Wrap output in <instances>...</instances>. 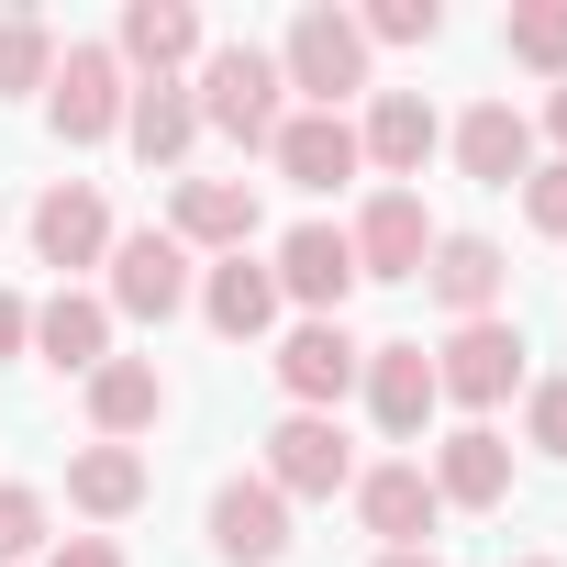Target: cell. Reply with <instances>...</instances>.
I'll return each mask as SVG.
<instances>
[{
    "label": "cell",
    "mask_w": 567,
    "mask_h": 567,
    "mask_svg": "<svg viewBox=\"0 0 567 567\" xmlns=\"http://www.w3.org/2000/svg\"><path fill=\"white\" fill-rule=\"evenodd\" d=\"M189 101H200V123H223V134H234V145H256V156L278 145V123H290V79H278V56H267V45H212Z\"/></svg>",
    "instance_id": "cell-1"
},
{
    "label": "cell",
    "mask_w": 567,
    "mask_h": 567,
    "mask_svg": "<svg viewBox=\"0 0 567 567\" xmlns=\"http://www.w3.org/2000/svg\"><path fill=\"white\" fill-rule=\"evenodd\" d=\"M278 79L312 90V112H346V101L368 90V34H357V12H301L290 45H278Z\"/></svg>",
    "instance_id": "cell-2"
},
{
    "label": "cell",
    "mask_w": 567,
    "mask_h": 567,
    "mask_svg": "<svg viewBox=\"0 0 567 567\" xmlns=\"http://www.w3.org/2000/svg\"><path fill=\"white\" fill-rule=\"evenodd\" d=\"M267 489H278V501H334V489H357L346 423H334V412H290V423L267 434Z\"/></svg>",
    "instance_id": "cell-3"
},
{
    "label": "cell",
    "mask_w": 567,
    "mask_h": 567,
    "mask_svg": "<svg viewBox=\"0 0 567 567\" xmlns=\"http://www.w3.org/2000/svg\"><path fill=\"white\" fill-rule=\"evenodd\" d=\"M123 101H134V79H123V56H112V45H68V56H56V79H45V112H56V134H68V145L123 134Z\"/></svg>",
    "instance_id": "cell-4"
},
{
    "label": "cell",
    "mask_w": 567,
    "mask_h": 567,
    "mask_svg": "<svg viewBox=\"0 0 567 567\" xmlns=\"http://www.w3.org/2000/svg\"><path fill=\"white\" fill-rule=\"evenodd\" d=\"M512 379H523V323H456L445 346H434V390L445 401H467V412H489V401H512Z\"/></svg>",
    "instance_id": "cell-5"
},
{
    "label": "cell",
    "mask_w": 567,
    "mask_h": 567,
    "mask_svg": "<svg viewBox=\"0 0 567 567\" xmlns=\"http://www.w3.org/2000/svg\"><path fill=\"white\" fill-rule=\"evenodd\" d=\"M189 245L178 234H123L112 245V312H134V323H178L189 312Z\"/></svg>",
    "instance_id": "cell-6"
},
{
    "label": "cell",
    "mask_w": 567,
    "mask_h": 567,
    "mask_svg": "<svg viewBox=\"0 0 567 567\" xmlns=\"http://www.w3.org/2000/svg\"><path fill=\"white\" fill-rule=\"evenodd\" d=\"M278 390H290V412H334L346 390H357V368H368V346L346 334V323H290L278 334Z\"/></svg>",
    "instance_id": "cell-7"
},
{
    "label": "cell",
    "mask_w": 567,
    "mask_h": 567,
    "mask_svg": "<svg viewBox=\"0 0 567 567\" xmlns=\"http://www.w3.org/2000/svg\"><path fill=\"white\" fill-rule=\"evenodd\" d=\"M357 278H423V256H434V212H423V189H379L368 212H357Z\"/></svg>",
    "instance_id": "cell-8"
},
{
    "label": "cell",
    "mask_w": 567,
    "mask_h": 567,
    "mask_svg": "<svg viewBox=\"0 0 567 567\" xmlns=\"http://www.w3.org/2000/svg\"><path fill=\"white\" fill-rule=\"evenodd\" d=\"M357 523H368L390 556H423V534L445 523V501H434V478H423L412 456H390V467H368V478H357Z\"/></svg>",
    "instance_id": "cell-9"
},
{
    "label": "cell",
    "mask_w": 567,
    "mask_h": 567,
    "mask_svg": "<svg viewBox=\"0 0 567 567\" xmlns=\"http://www.w3.org/2000/svg\"><path fill=\"white\" fill-rule=\"evenodd\" d=\"M423 290H434L456 323H489V312H501V290H512V256H501L489 234H434V256H423Z\"/></svg>",
    "instance_id": "cell-10"
},
{
    "label": "cell",
    "mask_w": 567,
    "mask_h": 567,
    "mask_svg": "<svg viewBox=\"0 0 567 567\" xmlns=\"http://www.w3.org/2000/svg\"><path fill=\"white\" fill-rule=\"evenodd\" d=\"M212 556L278 567V556H290V501H278L267 478H223V489H212Z\"/></svg>",
    "instance_id": "cell-11"
},
{
    "label": "cell",
    "mask_w": 567,
    "mask_h": 567,
    "mask_svg": "<svg viewBox=\"0 0 567 567\" xmlns=\"http://www.w3.org/2000/svg\"><path fill=\"white\" fill-rule=\"evenodd\" d=\"M346 290H357V245H346L334 223H301L290 245H278V301H301L312 323H334Z\"/></svg>",
    "instance_id": "cell-12"
},
{
    "label": "cell",
    "mask_w": 567,
    "mask_h": 567,
    "mask_svg": "<svg viewBox=\"0 0 567 567\" xmlns=\"http://www.w3.org/2000/svg\"><path fill=\"white\" fill-rule=\"evenodd\" d=\"M167 234L200 256H245L256 245V178H178V200H167Z\"/></svg>",
    "instance_id": "cell-13"
},
{
    "label": "cell",
    "mask_w": 567,
    "mask_h": 567,
    "mask_svg": "<svg viewBox=\"0 0 567 567\" xmlns=\"http://www.w3.org/2000/svg\"><path fill=\"white\" fill-rule=\"evenodd\" d=\"M423 478H434V501H445V512H501V501H512V445H501L489 423H456V434L434 445V467H423Z\"/></svg>",
    "instance_id": "cell-14"
},
{
    "label": "cell",
    "mask_w": 567,
    "mask_h": 567,
    "mask_svg": "<svg viewBox=\"0 0 567 567\" xmlns=\"http://www.w3.org/2000/svg\"><path fill=\"white\" fill-rule=\"evenodd\" d=\"M112 56H123V79H178L200 56V12H189V0H123Z\"/></svg>",
    "instance_id": "cell-15"
},
{
    "label": "cell",
    "mask_w": 567,
    "mask_h": 567,
    "mask_svg": "<svg viewBox=\"0 0 567 567\" xmlns=\"http://www.w3.org/2000/svg\"><path fill=\"white\" fill-rule=\"evenodd\" d=\"M278 178H290V189H346L368 156H357V123L346 112H290V123H278Z\"/></svg>",
    "instance_id": "cell-16"
},
{
    "label": "cell",
    "mask_w": 567,
    "mask_h": 567,
    "mask_svg": "<svg viewBox=\"0 0 567 567\" xmlns=\"http://www.w3.org/2000/svg\"><path fill=\"white\" fill-rule=\"evenodd\" d=\"M445 145V123H434V101L423 90H379L368 101V123H357V156L368 167H390V178H423V156Z\"/></svg>",
    "instance_id": "cell-17"
},
{
    "label": "cell",
    "mask_w": 567,
    "mask_h": 567,
    "mask_svg": "<svg viewBox=\"0 0 567 567\" xmlns=\"http://www.w3.org/2000/svg\"><path fill=\"white\" fill-rule=\"evenodd\" d=\"M34 256H45V267H101V256H112V212H101L90 178H56V189L34 200Z\"/></svg>",
    "instance_id": "cell-18"
},
{
    "label": "cell",
    "mask_w": 567,
    "mask_h": 567,
    "mask_svg": "<svg viewBox=\"0 0 567 567\" xmlns=\"http://www.w3.org/2000/svg\"><path fill=\"white\" fill-rule=\"evenodd\" d=\"M357 379H368V412H379V434H401V445H412V434L434 423V401H445L423 346H368V368H357Z\"/></svg>",
    "instance_id": "cell-19"
},
{
    "label": "cell",
    "mask_w": 567,
    "mask_h": 567,
    "mask_svg": "<svg viewBox=\"0 0 567 567\" xmlns=\"http://www.w3.org/2000/svg\"><path fill=\"white\" fill-rule=\"evenodd\" d=\"M456 167H467L478 189H512V178H534V123H523L512 101H478V112L456 123Z\"/></svg>",
    "instance_id": "cell-20"
},
{
    "label": "cell",
    "mask_w": 567,
    "mask_h": 567,
    "mask_svg": "<svg viewBox=\"0 0 567 567\" xmlns=\"http://www.w3.org/2000/svg\"><path fill=\"white\" fill-rule=\"evenodd\" d=\"M123 134H134V156H145V167H178V156L200 145V101H189L178 79H134V101H123Z\"/></svg>",
    "instance_id": "cell-21"
},
{
    "label": "cell",
    "mask_w": 567,
    "mask_h": 567,
    "mask_svg": "<svg viewBox=\"0 0 567 567\" xmlns=\"http://www.w3.org/2000/svg\"><path fill=\"white\" fill-rule=\"evenodd\" d=\"M34 346H45V368H68V379L112 368V301H90V290H56V301L34 312Z\"/></svg>",
    "instance_id": "cell-22"
},
{
    "label": "cell",
    "mask_w": 567,
    "mask_h": 567,
    "mask_svg": "<svg viewBox=\"0 0 567 567\" xmlns=\"http://www.w3.org/2000/svg\"><path fill=\"white\" fill-rule=\"evenodd\" d=\"M200 323H212V334H234V346H245V334H267V323H278V267L223 256V267L200 278Z\"/></svg>",
    "instance_id": "cell-23"
},
{
    "label": "cell",
    "mask_w": 567,
    "mask_h": 567,
    "mask_svg": "<svg viewBox=\"0 0 567 567\" xmlns=\"http://www.w3.org/2000/svg\"><path fill=\"white\" fill-rule=\"evenodd\" d=\"M156 412H167V379H156L145 357H112V368H90V423H101V445H134Z\"/></svg>",
    "instance_id": "cell-24"
},
{
    "label": "cell",
    "mask_w": 567,
    "mask_h": 567,
    "mask_svg": "<svg viewBox=\"0 0 567 567\" xmlns=\"http://www.w3.org/2000/svg\"><path fill=\"white\" fill-rule=\"evenodd\" d=\"M68 501H79L90 523H123V512L145 501V456H134V445H79V456H68Z\"/></svg>",
    "instance_id": "cell-25"
},
{
    "label": "cell",
    "mask_w": 567,
    "mask_h": 567,
    "mask_svg": "<svg viewBox=\"0 0 567 567\" xmlns=\"http://www.w3.org/2000/svg\"><path fill=\"white\" fill-rule=\"evenodd\" d=\"M45 79H56L45 12H0V101H12V90H45Z\"/></svg>",
    "instance_id": "cell-26"
},
{
    "label": "cell",
    "mask_w": 567,
    "mask_h": 567,
    "mask_svg": "<svg viewBox=\"0 0 567 567\" xmlns=\"http://www.w3.org/2000/svg\"><path fill=\"white\" fill-rule=\"evenodd\" d=\"M501 45H512L534 79H567V0H523V12L501 23Z\"/></svg>",
    "instance_id": "cell-27"
},
{
    "label": "cell",
    "mask_w": 567,
    "mask_h": 567,
    "mask_svg": "<svg viewBox=\"0 0 567 567\" xmlns=\"http://www.w3.org/2000/svg\"><path fill=\"white\" fill-rule=\"evenodd\" d=\"M357 34H368V45H434V34H445V12H434V0H368Z\"/></svg>",
    "instance_id": "cell-28"
},
{
    "label": "cell",
    "mask_w": 567,
    "mask_h": 567,
    "mask_svg": "<svg viewBox=\"0 0 567 567\" xmlns=\"http://www.w3.org/2000/svg\"><path fill=\"white\" fill-rule=\"evenodd\" d=\"M34 545H45V489L0 478V567H12V556H34Z\"/></svg>",
    "instance_id": "cell-29"
},
{
    "label": "cell",
    "mask_w": 567,
    "mask_h": 567,
    "mask_svg": "<svg viewBox=\"0 0 567 567\" xmlns=\"http://www.w3.org/2000/svg\"><path fill=\"white\" fill-rule=\"evenodd\" d=\"M523 434H534L545 456H567V379H534V401H523Z\"/></svg>",
    "instance_id": "cell-30"
},
{
    "label": "cell",
    "mask_w": 567,
    "mask_h": 567,
    "mask_svg": "<svg viewBox=\"0 0 567 567\" xmlns=\"http://www.w3.org/2000/svg\"><path fill=\"white\" fill-rule=\"evenodd\" d=\"M523 212H534V234H567V156L523 178Z\"/></svg>",
    "instance_id": "cell-31"
},
{
    "label": "cell",
    "mask_w": 567,
    "mask_h": 567,
    "mask_svg": "<svg viewBox=\"0 0 567 567\" xmlns=\"http://www.w3.org/2000/svg\"><path fill=\"white\" fill-rule=\"evenodd\" d=\"M45 567H123V545H112V534H68Z\"/></svg>",
    "instance_id": "cell-32"
},
{
    "label": "cell",
    "mask_w": 567,
    "mask_h": 567,
    "mask_svg": "<svg viewBox=\"0 0 567 567\" xmlns=\"http://www.w3.org/2000/svg\"><path fill=\"white\" fill-rule=\"evenodd\" d=\"M23 346H34V312H23L12 290H0V357H23Z\"/></svg>",
    "instance_id": "cell-33"
},
{
    "label": "cell",
    "mask_w": 567,
    "mask_h": 567,
    "mask_svg": "<svg viewBox=\"0 0 567 567\" xmlns=\"http://www.w3.org/2000/svg\"><path fill=\"white\" fill-rule=\"evenodd\" d=\"M545 134H556V156H567V79H556V101H545Z\"/></svg>",
    "instance_id": "cell-34"
},
{
    "label": "cell",
    "mask_w": 567,
    "mask_h": 567,
    "mask_svg": "<svg viewBox=\"0 0 567 567\" xmlns=\"http://www.w3.org/2000/svg\"><path fill=\"white\" fill-rule=\"evenodd\" d=\"M379 567H445V556H434V545H423V556H379Z\"/></svg>",
    "instance_id": "cell-35"
},
{
    "label": "cell",
    "mask_w": 567,
    "mask_h": 567,
    "mask_svg": "<svg viewBox=\"0 0 567 567\" xmlns=\"http://www.w3.org/2000/svg\"><path fill=\"white\" fill-rule=\"evenodd\" d=\"M523 567H556V556H523Z\"/></svg>",
    "instance_id": "cell-36"
}]
</instances>
